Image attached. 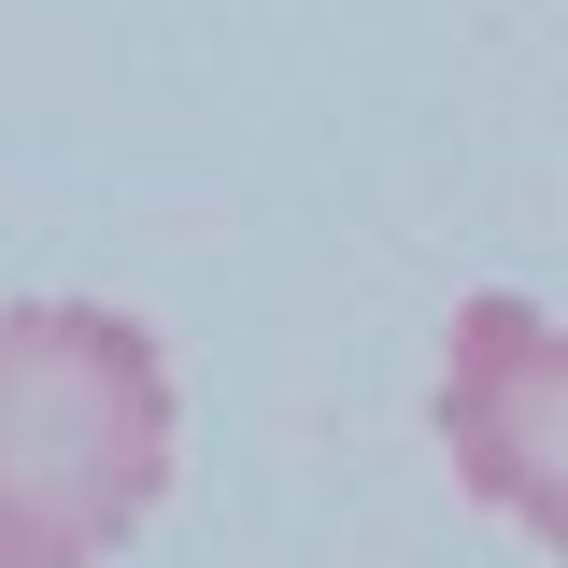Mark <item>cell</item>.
<instances>
[{"label":"cell","instance_id":"cell-1","mask_svg":"<svg viewBox=\"0 0 568 568\" xmlns=\"http://www.w3.org/2000/svg\"><path fill=\"white\" fill-rule=\"evenodd\" d=\"M171 497V355L100 298L0 313V568H100Z\"/></svg>","mask_w":568,"mask_h":568},{"label":"cell","instance_id":"cell-2","mask_svg":"<svg viewBox=\"0 0 568 568\" xmlns=\"http://www.w3.org/2000/svg\"><path fill=\"white\" fill-rule=\"evenodd\" d=\"M455 455L497 511H526L555 540V327L526 298H469L455 313Z\"/></svg>","mask_w":568,"mask_h":568}]
</instances>
